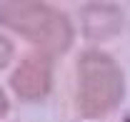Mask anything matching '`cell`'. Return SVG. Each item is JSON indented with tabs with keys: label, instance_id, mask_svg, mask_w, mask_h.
Wrapping results in <instances>:
<instances>
[{
	"label": "cell",
	"instance_id": "1",
	"mask_svg": "<svg viewBox=\"0 0 130 122\" xmlns=\"http://www.w3.org/2000/svg\"><path fill=\"white\" fill-rule=\"evenodd\" d=\"M0 25L23 35L40 47L43 55H63L73 45V23L58 8L38 0H5L0 3Z\"/></svg>",
	"mask_w": 130,
	"mask_h": 122
},
{
	"label": "cell",
	"instance_id": "5",
	"mask_svg": "<svg viewBox=\"0 0 130 122\" xmlns=\"http://www.w3.org/2000/svg\"><path fill=\"white\" fill-rule=\"evenodd\" d=\"M10 60H13V43L0 32V70H3V67H8Z\"/></svg>",
	"mask_w": 130,
	"mask_h": 122
},
{
	"label": "cell",
	"instance_id": "3",
	"mask_svg": "<svg viewBox=\"0 0 130 122\" xmlns=\"http://www.w3.org/2000/svg\"><path fill=\"white\" fill-rule=\"evenodd\" d=\"M10 87L25 102H38L48 97L53 90V60L43 52L25 57L10 75Z\"/></svg>",
	"mask_w": 130,
	"mask_h": 122
},
{
	"label": "cell",
	"instance_id": "2",
	"mask_svg": "<svg viewBox=\"0 0 130 122\" xmlns=\"http://www.w3.org/2000/svg\"><path fill=\"white\" fill-rule=\"evenodd\" d=\"M125 80L120 65L103 50H85L78 57V112L88 120L105 117L120 105Z\"/></svg>",
	"mask_w": 130,
	"mask_h": 122
},
{
	"label": "cell",
	"instance_id": "4",
	"mask_svg": "<svg viewBox=\"0 0 130 122\" xmlns=\"http://www.w3.org/2000/svg\"><path fill=\"white\" fill-rule=\"evenodd\" d=\"M125 25V15L115 3H88L80 10V28L88 40L115 37Z\"/></svg>",
	"mask_w": 130,
	"mask_h": 122
},
{
	"label": "cell",
	"instance_id": "6",
	"mask_svg": "<svg viewBox=\"0 0 130 122\" xmlns=\"http://www.w3.org/2000/svg\"><path fill=\"white\" fill-rule=\"evenodd\" d=\"M5 112H8V97H5V92L0 87V117H5Z\"/></svg>",
	"mask_w": 130,
	"mask_h": 122
}]
</instances>
